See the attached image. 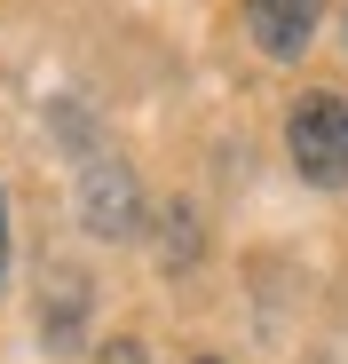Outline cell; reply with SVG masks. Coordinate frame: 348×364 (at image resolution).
<instances>
[{"instance_id":"1","label":"cell","mask_w":348,"mask_h":364,"mask_svg":"<svg viewBox=\"0 0 348 364\" xmlns=\"http://www.w3.org/2000/svg\"><path fill=\"white\" fill-rule=\"evenodd\" d=\"M285 143H293V166L309 182H348V103L340 95H301L293 119H285Z\"/></svg>"},{"instance_id":"2","label":"cell","mask_w":348,"mask_h":364,"mask_svg":"<svg viewBox=\"0 0 348 364\" xmlns=\"http://www.w3.org/2000/svg\"><path fill=\"white\" fill-rule=\"evenodd\" d=\"M80 214H87L95 237H135V222H143L135 174H127L119 159H87V166H80Z\"/></svg>"},{"instance_id":"3","label":"cell","mask_w":348,"mask_h":364,"mask_svg":"<svg viewBox=\"0 0 348 364\" xmlns=\"http://www.w3.org/2000/svg\"><path fill=\"white\" fill-rule=\"evenodd\" d=\"M317 16H325V0H246V24H254V40H261V55H301L309 48V32H317Z\"/></svg>"},{"instance_id":"4","label":"cell","mask_w":348,"mask_h":364,"mask_svg":"<svg viewBox=\"0 0 348 364\" xmlns=\"http://www.w3.org/2000/svg\"><path fill=\"white\" fill-rule=\"evenodd\" d=\"M80 317H87V285L80 277H48V341L72 348L80 341Z\"/></svg>"},{"instance_id":"5","label":"cell","mask_w":348,"mask_h":364,"mask_svg":"<svg viewBox=\"0 0 348 364\" xmlns=\"http://www.w3.org/2000/svg\"><path fill=\"white\" fill-rule=\"evenodd\" d=\"M166 230H174V237H166V262H190V254H198V222L174 206V214H166Z\"/></svg>"},{"instance_id":"6","label":"cell","mask_w":348,"mask_h":364,"mask_svg":"<svg viewBox=\"0 0 348 364\" xmlns=\"http://www.w3.org/2000/svg\"><path fill=\"white\" fill-rule=\"evenodd\" d=\"M95 364H151V348H143V341H111Z\"/></svg>"},{"instance_id":"7","label":"cell","mask_w":348,"mask_h":364,"mask_svg":"<svg viewBox=\"0 0 348 364\" xmlns=\"http://www.w3.org/2000/svg\"><path fill=\"white\" fill-rule=\"evenodd\" d=\"M0 269H9V206H0Z\"/></svg>"},{"instance_id":"8","label":"cell","mask_w":348,"mask_h":364,"mask_svg":"<svg viewBox=\"0 0 348 364\" xmlns=\"http://www.w3.org/2000/svg\"><path fill=\"white\" fill-rule=\"evenodd\" d=\"M198 364H222V356H198Z\"/></svg>"}]
</instances>
